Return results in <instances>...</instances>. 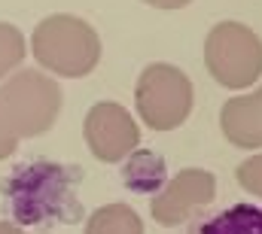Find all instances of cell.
<instances>
[{
  "instance_id": "1",
  "label": "cell",
  "mask_w": 262,
  "mask_h": 234,
  "mask_svg": "<svg viewBox=\"0 0 262 234\" xmlns=\"http://www.w3.org/2000/svg\"><path fill=\"white\" fill-rule=\"evenodd\" d=\"M82 171L58 161H28L3 182V201L15 225L49 231L82 219L79 204Z\"/></svg>"
},
{
  "instance_id": "2",
  "label": "cell",
  "mask_w": 262,
  "mask_h": 234,
  "mask_svg": "<svg viewBox=\"0 0 262 234\" xmlns=\"http://www.w3.org/2000/svg\"><path fill=\"white\" fill-rule=\"evenodd\" d=\"M34 58L46 70L76 79L98 67L101 61V40L95 28L76 15H49L34 28L31 40Z\"/></svg>"
},
{
  "instance_id": "3",
  "label": "cell",
  "mask_w": 262,
  "mask_h": 234,
  "mask_svg": "<svg viewBox=\"0 0 262 234\" xmlns=\"http://www.w3.org/2000/svg\"><path fill=\"white\" fill-rule=\"evenodd\" d=\"M0 107L18 137H40L61 113V85L40 70H21L0 85Z\"/></svg>"
},
{
  "instance_id": "4",
  "label": "cell",
  "mask_w": 262,
  "mask_h": 234,
  "mask_svg": "<svg viewBox=\"0 0 262 234\" xmlns=\"http://www.w3.org/2000/svg\"><path fill=\"white\" fill-rule=\"evenodd\" d=\"M204 64L226 88H247L262 76V40L241 21H220L204 40Z\"/></svg>"
},
{
  "instance_id": "5",
  "label": "cell",
  "mask_w": 262,
  "mask_h": 234,
  "mask_svg": "<svg viewBox=\"0 0 262 234\" xmlns=\"http://www.w3.org/2000/svg\"><path fill=\"white\" fill-rule=\"evenodd\" d=\"M134 104L152 131H171L192 113V82L174 64H149L137 79Z\"/></svg>"
},
{
  "instance_id": "6",
  "label": "cell",
  "mask_w": 262,
  "mask_h": 234,
  "mask_svg": "<svg viewBox=\"0 0 262 234\" xmlns=\"http://www.w3.org/2000/svg\"><path fill=\"white\" fill-rule=\"evenodd\" d=\"M85 143L98 161L113 165L137 149L140 131L125 107H119L113 101H101L85 116Z\"/></svg>"
},
{
  "instance_id": "7",
  "label": "cell",
  "mask_w": 262,
  "mask_h": 234,
  "mask_svg": "<svg viewBox=\"0 0 262 234\" xmlns=\"http://www.w3.org/2000/svg\"><path fill=\"white\" fill-rule=\"evenodd\" d=\"M216 195V176L201 168H186L152 198V219L162 225H180L198 210H204Z\"/></svg>"
},
{
  "instance_id": "8",
  "label": "cell",
  "mask_w": 262,
  "mask_h": 234,
  "mask_svg": "<svg viewBox=\"0 0 262 234\" xmlns=\"http://www.w3.org/2000/svg\"><path fill=\"white\" fill-rule=\"evenodd\" d=\"M223 134L232 146L256 149L262 146V88L244 98H232L220 110Z\"/></svg>"
},
{
  "instance_id": "9",
  "label": "cell",
  "mask_w": 262,
  "mask_h": 234,
  "mask_svg": "<svg viewBox=\"0 0 262 234\" xmlns=\"http://www.w3.org/2000/svg\"><path fill=\"white\" fill-rule=\"evenodd\" d=\"M192 234H262V204H232L213 219L195 225Z\"/></svg>"
},
{
  "instance_id": "10",
  "label": "cell",
  "mask_w": 262,
  "mask_h": 234,
  "mask_svg": "<svg viewBox=\"0 0 262 234\" xmlns=\"http://www.w3.org/2000/svg\"><path fill=\"white\" fill-rule=\"evenodd\" d=\"M122 179L131 192H140V195H152L165 185L168 171H165V158L156 155V152H131V158L122 168Z\"/></svg>"
},
{
  "instance_id": "11",
  "label": "cell",
  "mask_w": 262,
  "mask_h": 234,
  "mask_svg": "<svg viewBox=\"0 0 262 234\" xmlns=\"http://www.w3.org/2000/svg\"><path fill=\"white\" fill-rule=\"evenodd\" d=\"M85 234H143V222L128 204H107L89 216Z\"/></svg>"
},
{
  "instance_id": "12",
  "label": "cell",
  "mask_w": 262,
  "mask_h": 234,
  "mask_svg": "<svg viewBox=\"0 0 262 234\" xmlns=\"http://www.w3.org/2000/svg\"><path fill=\"white\" fill-rule=\"evenodd\" d=\"M25 61V37L15 25L0 21V79Z\"/></svg>"
},
{
  "instance_id": "13",
  "label": "cell",
  "mask_w": 262,
  "mask_h": 234,
  "mask_svg": "<svg viewBox=\"0 0 262 234\" xmlns=\"http://www.w3.org/2000/svg\"><path fill=\"white\" fill-rule=\"evenodd\" d=\"M238 182L244 192L262 198V155H250L247 161L238 165Z\"/></svg>"
},
{
  "instance_id": "14",
  "label": "cell",
  "mask_w": 262,
  "mask_h": 234,
  "mask_svg": "<svg viewBox=\"0 0 262 234\" xmlns=\"http://www.w3.org/2000/svg\"><path fill=\"white\" fill-rule=\"evenodd\" d=\"M15 146H18V134L12 131L9 119H6L3 107H0V161H3V158H9V155L15 152Z\"/></svg>"
},
{
  "instance_id": "15",
  "label": "cell",
  "mask_w": 262,
  "mask_h": 234,
  "mask_svg": "<svg viewBox=\"0 0 262 234\" xmlns=\"http://www.w3.org/2000/svg\"><path fill=\"white\" fill-rule=\"evenodd\" d=\"M143 3H149V6H156V9H180V6H186V3H192V0H143Z\"/></svg>"
},
{
  "instance_id": "16",
  "label": "cell",
  "mask_w": 262,
  "mask_h": 234,
  "mask_svg": "<svg viewBox=\"0 0 262 234\" xmlns=\"http://www.w3.org/2000/svg\"><path fill=\"white\" fill-rule=\"evenodd\" d=\"M0 234H28V231H21L18 225H9V222H0Z\"/></svg>"
}]
</instances>
